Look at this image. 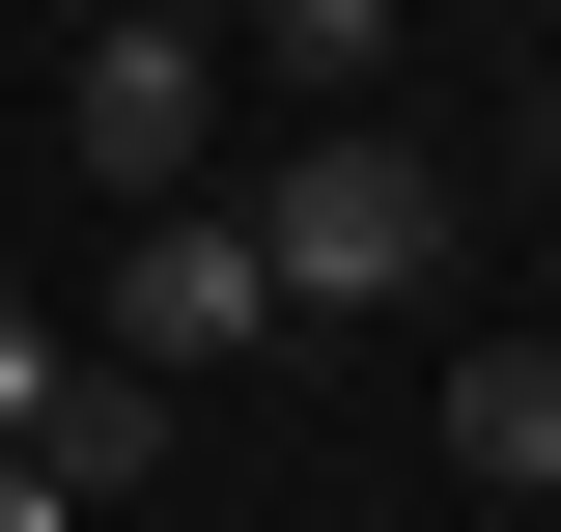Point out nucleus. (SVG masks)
<instances>
[{"instance_id":"nucleus-1","label":"nucleus","mask_w":561,"mask_h":532,"mask_svg":"<svg viewBox=\"0 0 561 532\" xmlns=\"http://www.w3.org/2000/svg\"><path fill=\"white\" fill-rule=\"evenodd\" d=\"M225 224H253L280 336H365V309H421V280H449V169H421L393 113H309V140H280Z\"/></svg>"},{"instance_id":"nucleus-2","label":"nucleus","mask_w":561,"mask_h":532,"mask_svg":"<svg viewBox=\"0 0 561 532\" xmlns=\"http://www.w3.org/2000/svg\"><path fill=\"white\" fill-rule=\"evenodd\" d=\"M84 365H140V393H197V365H280V280H253V224H225V197L113 224V336H84Z\"/></svg>"},{"instance_id":"nucleus-3","label":"nucleus","mask_w":561,"mask_h":532,"mask_svg":"<svg viewBox=\"0 0 561 532\" xmlns=\"http://www.w3.org/2000/svg\"><path fill=\"white\" fill-rule=\"evenodd\" d=\"M84 169H113L140 224L197 197V169H225V28H169V0H140V28H84Z\"/></svg>"},{"instance_id":"nucleus-4","label":"nucleus","mask_w":561,"mask_h":532,"mask_svg":"<svg viewBox=\"0 0 561 532\" xmlns=\"http://www.w3.org/2000/svg\"><path fill=\"white\" fill-rule=\"evenodd\" d=\"M449 476L561 505V336H478V365H449Z\"/></svg>"},{"instance_id":"nucleus-5","label":"nucleus","mask_w":561,"mask_h":532,"mask_svg":"<svg viewBox=\"0 0 561 532\" xmlns=\"http://www.w3.org/2000/svg\"><path fill=\"white\" fill-rule=\"evenodd\" d=\"M28 476H57V505H140V476H169V393H140V365H84V393L28 420Z\"/></svg>"},{"instance_id":"nucleus-6","label":"nucleus","mask_w":561,"mask_h":532,"mask_svg":"<svg viewBox=\"0 0 561 532\" xmlns=\"http://www.w3.org/2000/svg\"><path fill=\"white\" fill-rule=\"evenodd\" d=\"M253 84L280 113H365V84H393V0H253Z\"/></svg>"},{"instance_id":"nucleus-7","label":"nucleus","mask_w":561,"mask_h":532,"mask_svg":"<svg viewBox=\"0 0 561 532\" xmlns=\"http://www.w3.org/2000/svg\"><path fill=\"white\" fill-rule=\"evenodd\" d=\"M57 393H84V336L28 309V280H0V449H28V420H57Z\"/></svg>"},{"instance_id":"nucleus-8","label":"nucleus","mask_w":561,"mask_h":532,"mask_svg":"<svg viewBox=\"0 0 561 532\" xmlns=\"http://www.w3.org/2000/svg\"><path fill=\"white\" fill-rule=\"evenodd\" d=\"M0 532H84V505H57V476H28V449H0Z\"/></svg>"},{"instance_id":"nucleus-9","label":"nucleus","mask_w":561,"mask_h":532,"mask_svg":"<svg viewBox=\"0 0 561 532\" xmlns=\"http://www.w3.org/2000/svg\"><path fill=\"white\" fill-rule=\"evenodd\" d=\"M84 28H140V0H84Z\"/></svg>"}]
</instances>
